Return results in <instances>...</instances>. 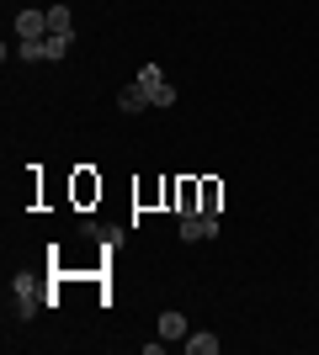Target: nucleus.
<instances>
[{"label": "nucleus", "mask_w": 319, "mask_h": 355, "mask_svg": "<svg viewBox=\"0 0 319 355\" xmlns=\"http://www.w3.org/2000/svg\"><path fill=\"white\" fill-rule=\"evenodd\" d=\"M117 106H122V112H144V106H149V90H144V85H138V80H133V85H122Z\"/></svg>", "instance_id": "423d86ee"}, {"label": "nucleus", "mask_w": 319, "mask_h": 355, "mask_svg": "<svg viewBox=\"0 0 319 355\" xmlns=\"http://www.w3.org/2000/svg\"><path fill=\"white\" fill-rule=\"evenodd\" d=\"M69 43H75V37H59V32H48V37H43V59H54V64H59L64 53H69Z\"/></svg>", "instance_id": "6e6552de"}, {"label": "nucleus", "mask_w": 319, "mask_h": 355, "mask_svg": "<svg viewBox=\"0 0 319 355\" xmlns=\"http://www.w3.org/2000/svg\"><path fill=\"white\" fill-rule=\"evenodd\" d=\"M218 345H224V340H218L213 329H192V334H186V345H181V350H186V355H218Z\"/></svg>", "instance_id": "7ed1b4c3"}, {"label": "nucleus", "mask_w": 319, "mask_h": 355, "mask_svg": "<svg viewBox=\"0 0 319 355\" xmlns=\"http://www.w3.org/2000/svg\"><path fill=\"white\" fill-rule=\"evenodd\" d=\"M16 53H22L27 64H38V59H43V43H16Z\"/></svg>", "instance_id": "9b49d317"}, {"label": "nucleus", "mask_w": 319, "mask_h": 355, "mask_svg": "<svg viewBox=\"0 0 319 355\" xmlns=\"http://www.w3.org/2000/svg\"><path fill=\"white\" fill-rule=\"evenodd\" d=\"M218 207H224V186H218V180H202V212L218 218Z\"/></svg>", "instance_id": "0eeeda50"}, {"label": "nucleus", "mask_w": 319, "mask_h": 355, "mask_svg": "<svg viewBox=\"0 0 319 355\" xmlns=\"http://www.w3.org/2000/svg\"><path fill=\"white\" fill-rule=\"evenodd\" d=\"M48 32H59V37H75V16H69V6H48Z\"/></svg>", "instance_id": "39448f33"}, {"label": "nucleus", "mask_w": 319, "mask_h": 355, "mask_svg": "<svg viewBox=\"0 0 319 355\" xmlns=\"http://www.w3.org/2000/svg\"><path fill=\"white\" fill-rule=\"evenodd\" d=\"M186 334H192V329H186L181 313H160V340L165 345H186Z\"/></svg>", "instance_id": "20e7f679"}, {"label": "nucleus", "mask_w": 319, "mask_h": 355, "mask_svg": "<svg viewBox=\"0 0 319 355\" xmlns=\"http://www.w3.org/2000/svg\"><path fill=\"white\" fill-rule=\"evenodd\" d=\"M160 80H165V74H160V64H144V69H138V85H144V90L160 85Z\"/></svg>", "instance_id": "9d476101"}, {"label": "nucleus", "mask_w": 319, "mask_h": 355, "mask_svg": "<svg viewBox=\"0 0 319 355\" xmlns=\"http://www.w3.org/2000/svg\"><path fill=\"white\" fill-rule=\"evenodd\" d=\"M149 106H176V85H165V80L149 85Z\"/></svg>", "instance_id": "1a4fd4ad"}, {"label": "nucleus", "mask_w": 319, "mask_h": 355, "mask_svg": "<svg viewBox=\"0 0 319 355\" xmlns=\"http://www.w3.org/2000/svg\"><path fill=\"white\" fill-rule=\"evenodd\" d=\"M218 234V218H208V212H192V218H181V239L186 244H202V239Z\"/></svg>", "instance_id": "f03ea898"}, {"label": "nucleus", "mask_w": 319, "mask_h": 355, "mask_svg": "<svg viewBox=\"0 0 319 355\" xmlns=\"http://www.w3.org/2000/svg\"><path fill=\"white\" fill-rule=\"evenodd\" d=\"M16 37H22V43H43L48 37V11H22L16 16Z\"/></svg>", "instance_id": "f257e3e1"}]
</instances>
